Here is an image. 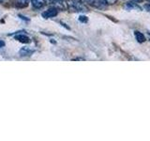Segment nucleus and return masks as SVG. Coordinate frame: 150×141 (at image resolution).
Listing matches in <instances>:
<instances>
[{
  "label": "nucleus",
  "mask_w": 150,
  "mask_h": 141,
  "mask_svg": "<svg viewBox=\"0 0 150 141\" xmlns=\"http://www.w3.org/2000/svg\"><path fill=\"white\" fill-rule=\"evenodd\" d=\"M57 13H58V11L55 8H51L49 9H47V11H43L42 12V17L43 18H46V19H48V18H53V17H55L56 15H57Z\"/></svg>",
  "instance_id": "nucleus-1"
},
{
  "label": "nucleus",
  "mask_w": 150,
  "mask_h": 141,
  "mask_svg": "<svg viewBox=\"0 0 150 141\" xmlns=\"http://www.w3.org/2000/svg\"><path fill=\"white\" fill-rule=\"evenodd\" d=\"M14 39L23 42V43H29L31 41L30 38L26 36L25 34H23V33H17L16 35H14Z\"/></svg>",
  "instance_id": "nucleus-2"
},
{
  "label": "nucleus",
  "mask_w": 150,
  "mask_h": 141,
  "mask_svg": "<svg viewBox=\"0 0 150 141\" xmlns=\"http://www.w3.org/2000/svg\"><path fill=\"white\" fill-rule=\"evenodd\" d=\"M34 52L35 51L30 49L29 47H23V48L19 51V55H20V56H29L34 53Z\"/></svg>",
  "instance_id": "nucleus-3"
},
{
  "label": "nucleus",
  "mask_w": 150,
  "mask_h": 141,
  "mask_svg": "<svg viewBox=\"0 0 150 141\" xmlns=\"http://www.w3.org/2000/svg\"><path fill=\"white\" fill-rule=\"evenodd\" d=\"M30 1L35 9H40L45 5V0H30Z\"/></svg>",
  "instance_id": "nucleus-4"
},
{
  "label": "nucleus",
  "mask_w": 150,
  "mask_h": 141,
  "mask_svg": "<svg viewBox=\"0 0 150 141\" xmlns=\"http://www.w3.org/2000/svg\"><path fill=\"white\" fill-rule=\"evenodd\" d=\"M134 36L136 38V40L139 42H144L145 41V37L142 32L140 31H134Z\"/></svg>",
  "instance_id": "nucleus-5"
},
{
  "label": "nucleus",
  "mask_w": 150,
  "mask_h": 141,
  "mask_svg": "<svg viewBox=\"0 0 150 141\" xmlns=\"http://www.w3.org/2000/svg\"><path fill=\"white\" fill-rule=\"evenodd\" d=\"M28 2H29V0H15V3L14 4L18 8H23L27 6Z\"/></svg>",
  "instance_id": "nucleus-6"
},
{
  "label": "nucleus",
  "mask_w": 150,
  "mask_h": 141,
  "mask_svg": "<svg viewBox=\"0 0 150 141\" xmlns=\"http://www.w3.org/2000/svg\"><path fill=\"white\" fill-rule=\"evenodd\" d=\"M126 8L128 9H139V7L133 2H128L126 4Z\"/></svg>",
  "instance_id": "nucleus-7"
},
{
  "label": "nucleus",
  "mask_w": 150,
  "mask_h": 141,
  "mask_svg": "<svg viewBox=\"0 0 150 141\" xmlns=\"http://www.w3.org/2000/svg\"><path fill=\"white\" fill-rule=\"evenodd\" d=\"M79 21H81L82 23H86L87 22V17L86 16H80Z\"/></svg>",
  "instance_id": "nucleus-8"
},
{
  "label": "nucleus",
  "mask_w": 150,
  "mask_h": 141,
  "mask_svg": "<svg viewBox=\"0 0 150 141\" xmlns=\"http://www.w3.org/2000/svg\"><path fill=\"white\" fill-rule=\"evenodd\" d=\"M105 2H106L107 4L112 5V4H115V3L116 2V0H105Z\"/></svg>",
  "instance_id": "nucleus-9"
},
{
  "label": "nucleus",
  "mask_w": 150,
  "mask_h": 141,
  "mask_svg": "<svg viewBox=\"0 0 150 141\" xmlns=\"http://www.w3.org/2000/svg\"><path fill=\"white\" fill-rule=\"evenodd\" d=\"M144 8L145 9H146V11H150V4H145Z\"/></svg>",
  "instance_id": "nucleus-10"
},
{
  "label": "nucleus",
  "mask_w": 150,
  "mask_h": 141,
  "mask_svg": "<svg viewBox=\"0 0 150 141\" xmlns=\"http://www.w3.org/2000/svg\"><path fill=\"white\" fill-rule=\"evenodd\" d=\"M4 46H5V41H3L0 40V49L3 48Z\"/></svg>",
  "instance_id": "nucleus-11"
},
{
  "label": "nucleus",
  "mask_w": 150,
  "mask_h": 141,
  "mask_svg": "<svg viewBox=\"0 0 150 141\" xmlns=\"http://www.w3.org/2000/svg\"><path fill=\"white\" fill-rule=\"evenodd\" d=\"M50 2H57V1H60V0H49Z\"/></svg>",
  "instance_id": "nucleus-12"
},
{
  "label": "nucleus",
  "mask_w": 150,
  "mask_h": 141,
  "mask_svg": "<svg viewBox=\"0 0 150 141\" xmlns=\"http://www.w3.org/2000/svg\"><path fill=\"white\" fill-rule=\"evenodd\" d=\"M133 1H135V2H138V1H140V0H133Z\"/></svg>",
  "instance_id": "nucleus-13"
},
{
  "label": "nucleus",
  "mask_w": 150,
  "mask_h": 141,
  "mask_svg": "<svg viewBox=\"0 0 150 141\" xmlns=\"http://www.w3.org/2000/svg\"><path fill=\"white\" fill-rule=\"evenodd\" d=\"M148 36H149V39H150V32L148 33Z\"/></svg>",
  "instance_id": "nucleus-14"
},
{
  "label": "nucleus",
  "mask_w": 150,
  "mask_h": 141,
  "mask_svg": "<svg viewBox=\"0 0 150 141\" xmlns=\"http://www.w3.org/2000/svg\"><path fill=\"white\" fill-rule=\"evenodd\" d=\"M74 1H75V2H77V1H78V0H74Z\"/></svg>",
  "instance_id": "nucleus-15"
},
{
  "label": "nucleus",
  "mask_w": 150,
  "mask_h": 141,
  "mask_svg": "<svg viewBox=\"0 0 150 141\" xmlns=\"http://www.w3.org/2000/svg\"><path fill=\"white\" fill-rule=\"evenodd\" d=\"M2 1H4V0H0V2H2Z\"/></svg>",
  "instance_id": "nucleus-16"
},
{
  "label": "nucleus",
  "mask_w": 150,
  "mask_h": 141,
  "mask_svg": "<svg viewBox=\"0 0 150 141\" xmlns=\"http://www.w3.org/2000/svg\"><path fill=\"white\" fill-rule=\"evenodd\" d=\"M60 1H65V0H60Z\"/></svg>",
  "instance_id": "nucleus-17"
}]
</instances>
